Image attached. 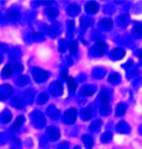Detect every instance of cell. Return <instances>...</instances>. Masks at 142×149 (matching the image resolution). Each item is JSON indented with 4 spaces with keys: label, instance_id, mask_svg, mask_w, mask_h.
Here are the masks:
<instances>
[{
    "label": "cell",
    "instance_id": "1",
    "mask_svg": "<svg viewBox=\"0 0 142 149\" xmlns=\"http://www.w3.org/2000/svg\"><path fill=\"white\" fill-rule=\"evenodd\" d=\"M107 49H108V47L104 42H97L91 48L90 53L94 57H101L107 52Z\"/></svg>",
    "mask_w": 142,
    "mask_h": 149
},
{
    "label": "cell",
    "instance_id": "2",
    "mask_svg": "<svg viewBox=\"0 0 142 149\" xmlns=\"http://www.w3.org/2000/svg\"><path fill=\"white\" fill-rule=\"evenodd\" d=\"M77 118V110L75 108H70L64 113L62 120L66 124H72L76 121Z\"/></svg>",
    "mask_w": 142,
    "mask_h": 149
},
{
    "label": "cell",
    "instance_id": "3",
    "mask_svg": "<svg viewBox=\"0 0 142 149\" xmlns=\"http://www.w3.org/2000/svg\"><path fill=\"white\" fill-rule=\"evenodd\" d=\"M32 73H33L34 80H35L36 82H44V81H46L48 79V77H49V72L40 69V68H34Z\"/></svg>",
    "mask_w": 142,
    "mask_h": 149
},
{
    "label": "cell",
    "instance_id": "4",
    "mask_svg": "<svg viewBox=\"0 0 142 149\" xmlns=\"http://www.w3.org/2000/svg\"><path fill=\"white\" fill-rule=\"evenodd\" d=\"M125 56V50L122 48H114L109 53V57L112 60H121Z\"/></svg>",
    "mask_w": 142,
    "mask_h": 149
},
{
    "label": "cell",
    "instance_id": "5",
    "mask_svg": "<svg viewBox=\"0 0 142 149\" xmlns=\"http://www.w3.org/2000/svg\"><path fill=\"white\" fill-rule=\"evenodd\" d=\"M12 88L10 85L5 84V85L0 86V100H5L12 94Z\"/></svg>",
    "mask_w": 142,
    "mask_h": 149
},
{
    "label": "cell",
    "instance_id": "6",
    "mask_svg": "<svg viewBox=\"0 0 142 149\" xmlns=\"http://www.w3.org/2000/svg\"><path fill=\"white\" fill-rule=\"evenodd\" d=\"M96 92V87L94 85H84L80 89L79 94L81 96H92Z\"/></svg>",
    "mask_w": 142,
    "mask_h": 149
},
{
    "label": "cell",
    "instance_id": "7",
    "mask_svg": "<svg viewBox=\"0 0 142 149\" xmlns=\"http://www.w3.org/2000/svg\"><path fill=\"white\" fill-rule=\"evenodd\" d=\"M116 131L121 134H129L130 133V126L125 121H120L116 125Z\"/></svg>",
    "mask_w": 142,
    "mask_h": 149
},
{
    "label": "cell",
    "instance_id": "8",
    "mask_svg": "<svg viewBox=\"0 0 142 149\" xmlns=\"http://www.w3.org/2000/svg\"><path fill=\"white\" fill-rule=\"evenodd\" d=\"M93 115V106L90 105V106L86 107V108L82 109V111L80 112V116H81V119L84 121L89 120Z\"/></svg>",
    "mask_w": 142,
    "mask_h": 149
},
{
    "label": "cell",
    "instance_id": "9",
    "mask_svg": "<svg viewBox=\"0 0 142 149\" xmlns=\"http://www.w3.org/2000/svg\"><path fill=\"white\" fill-rule=\"evenodd\" d=\"M46 132H47V135L49 136V138L52 139V140H58L59 137H60V131H59L56 127H53V126L48 127Z\"/></svg>",
    "mask_w": 142,
    "mask_h": 149
},
{
    "label": "cell",
    "instance_id": "10",
    "mask_svg": "<svg viewBox=\"0 0 142 149\" xmlns=\"http://www.w3.org/2000/svg\"><path fill=\"white\" fill-rule=\"evenodd\" d=\"M49 90H50V92H51L53 95L58 96V95L62 94L63 89H62V85H61L59 82H54V83H52L51 85H50Z\"/></svg>",
    "mask_w": 142,
    "mask_h": 149
},
{
    "label": "cell",
    "instance_id": "11",
    "mask_svg": "<svg viewBox=\"0 0 142 149\" xmlns=\"http://www.w3.org/2000/svg\"><path fill=\"white\" fill-rule=\"evenodd\" d=\"M6 16H7V19L10 21H17L20 18V12L15 8H10L6 13Z\"/></svg>",
    "mask_w": 142,
    "mask_h": 149
},
{
    "label": "cell",
    "instance_id": "12",
    "mask_svg": "<svg viewBox=\"0 0 142 149\" xmlns=\"http://www.w3.org/2000/svg\"><path fill=\"white\" fill-rule=\"evenodd\" d=\"M98 100H99L100 104H109L110 101V94L107 90L102 89V91L100 92L99 96H98Z\"/></svg>",
    "mask_w": 142,
    "mask_h": 149
},
{
    "label": "cell",
    "instance_id": "13",
    "mask_svg": "<svg viewBox=\"0 0 142 149\" xmlns=\"http://www.w3.org/2000/svg\"><path fill=\"white\" fill-rule=\"evenodd\" d=\"M85 10L87 13H89V14H95V13L99 10V5H98L95 1H90L86 4Z\"/></svg>",
    "mask_w": 142,
    "mask_h": 149
},
{
    "label": "cell",
    "instance_id": "14",
    "mask_svg": "<svg viewBox=\"0 0 142 149\" xmlns=\"http://www.w3.org/2000/svg\"><path fill=\"white\" fill-rule=\"evenodd\" d=\"M116 21H117L118 26L122 27V28L127 27L128 24L130 23V19H129V17H128V15L126 14H121L120 16H118Z\"/></svg>",
    "mask_w": 142,
    "mask_h": 149
},
{
    "label": "cell",
    "instance_id": "15",
    "mask_svg": "<svg viewBox=\"0 0 142 149\" xmlns=\"http://www.w3.org/2000/svg\"><path fill=\"white\" fill-rule=\"evenodd\" d=\"M92 75L95 79H102L106 75V69L103 67H95L92 71Z\"/></svg>",
    "mask_w": 142,
    "mask_h": 149
},
{
    "label": "cell",
    "instance_id": "16",
    "mask_svg": "<svg viewBox=\"0 0 142 149\" xmlns=\"http://www.w3.org/2000/svg\"><path fill=\"white\" fill-rule=\"evenodd\" d=\"M66 12H67L68 15L74 17V16H77L80 13V8L77 4H70L66 9Z\"/></svg>",
    "mask_w": 142,
    "mask_h": 149
},
{
    "label": "cell",
    "instance_id": "17",
    "mask_svg": "<svg viewBox=\"0 0 142 149\" xmlns=\"http://www.w3.org/2000/svg\"><path fill=\"white\" fill-rule=\"evenodd\" d=\"M99 26L102 27L104 30H111L112 27H113V22H112L111 19L109 18H103V19L100 20L99 22Z\"/></svg>",
    "mask_w": 142,
    "mask_h": 149
},
{
    "label": "cell",
    "instance_id": "18",
    "mask_svg": "<svg viewBox=\"0 0 142 149\" xmlns=\"http://www.w3.org/2000/svg\"><path fill=\"white\" fill-rule=\"evenodd\" d=\"M132 35L135 38H142V23L141 22H136L134 24V27L132 29Z\"/></svg>",
    "mask_w": 142,
    "mask_h": 149
},
{
    "label": "cell",
    "instance_id": "19",
    "mask_svg": "<svg viewBox=\"0 0 142 149\" xmlns=\"http://www.w3.org/2000/svg\"><path fill=\"white\" fill-rule=\"evenodd\" d=\"M46 113H47V115H49L50 117L53 118V119H56L57 117H59V115H60V111H59L54 105H50V106L48 107Z\"/></svg>",
    "mask_w": 142,
    "mask_h": 149
},
{
    "label": "cell",
    "instance_id": "20",
    "mask_svg": "<svg viewBox=\"0 0 142 149\" xmlns=\"http://www.w3.org/2000/svg\"><path fill=\"white\" fill-rule=\"evenodd\" d=\"M127 110V106L125 103H118L117 106H116V109H115V115L116 116H122L125 114V112H126Z\"/></svg>",
    "mask_w": 142,
    "mask_h": 149
},
{
    "label": "cell",
    "instance_id": "21",
    "mask_svg": "<svg viewBox=\"0 0 142 149\" xmlns=\"http://www.w3.org/2000/svg\"><path fill=\"white\" fill-rule=\"evenodd\" d=\"M121 81V75L118 72H113L108 76V82L112 84H119Z\"/></svg>",
    "mask_w": 142,
    "mask_h": 149
},
{
    "label": "cell",
    "instance_id": "22",
    "mask_svg": "<svg viewBox=\"0 0 142 149\" xmlns=\"http://www.w3.org/2000/svg\"><path fill=\"white\" fill-rule=\"evenodd\" d=\"M92 25H93V19L90 17H82L81 20H80V26L83 29L92 26Z\"/></svg>",
    "mask_w": 142,
    "mask_h": 149
},
{
    "label": "cell",
    "instance_id": "23",
    "mask_svg": "<svg viewBox=\"0 0 142 149\" xmlns=\"http://www.w3.org/2000/svg\"><path fill=\"white\" fill-rule=\"evenodd\" d=\"M82 141H83L84 145H85V147L87 149H91L93 147L94 142H93V139L91 138L89 135H84V136H82Z\"/></svg>",
    "mask_w": 142,
    "mask_h": 149
},
{
    "label": "cell",
    "instance_id": "24",
    "mask_svg": "<svg viewBox=\"0 0 142 149\" xmlns=\"http://www.w3.org/2000/svg\"><path fill=\"white\" fill-rule=\"evenodd\" d=\"M11 105H12L13 107H15V108H18V109L23 108V107H24V101L19 97H14L12 99V101H11Z\"/></svg>",
    "mask_w": 142,
    "mask_h": 149
},
{
    "label": "cell",
    "instance_id": "25",
    "mask_svg": "<svg viewBox=\"0 0 142 149\" xmlns=\"http://www.w3.org/2000/svg\"><path fill=\"white\" fill-rule=\"evenodd\" d=\"M99 111H100V113H101V115H103V116L109 115V114L111 113L110 104H100Z\"/></svg>",
    "mask_w": 142,
    "mask_h": 149
},
{
    "label": "cell",
    "instance_id": "26",
    "mask_svg": "<svg viewBox=\"0 0 142 149\" xmlns=\"http://www.w3.org/2000/svg\"><path fill=\"white\" fill-rule=\"evenodd\" d=\"M45 13H46V15L50 19H54V18L57 17V15H58V10L54 7H49L45 10Z\"/></svg>",
    "mask_w": 142,
    "mask_h": 149
},
{
    "label": "cell",
    "instance_id": "27",
    "mask_svg": "<svg viewBox=\"0 0 142 149\" xmlns=\"http://www.w3.org/2000/svg\"><path fill=\"white\" fill-rule=\"evenodd\" d=\"M112 138H113V135L110 131H105L104 133H102L101 135V141L102 143H109Z\"/></svg>",
    "mask_w": 142,
    "mask_h": 149
},
{
    "label": "cell",
    "instance_id": "28",
    "mask_svg": "<svg viewBox=\"0 0 142 149\" xmlns=\"http://www.w3.org/2000/svg\"><path fill=\"white\" fill-rule=\"evenodd\" d=\"M73 32H74V21H73V20H68V22H67V36H68V38H72Z\"/></svg>",
    "mask_w": 142,
    "mask_h": 149
},
{
    "label": "cell",
    "instance_id": "29",
    "mask_svg": "<svg viewBox=\"0 0 142 149\" xmlns=\"http://www.w3.org/2000/svg\"><path fill=\"white\" fill-rule=\"evenodd\" d=\"M11 117H12V114L10 113V111L7 109H5L3 112H2V121L4 123H7L11 120Z\"/></svg>",
    "mask_w": 142,
    "mask_h": 149
},
{
    "label": "cell",
    "instance_id": "30",
    "mask_svg": "<svg viewBox=\"0 0 142 149\" xmlns=\"http://www.w3.org/2000/svg\"><path fill=\"white\" fill-rule=\"evenodd\" d=\"M101 125H102V121L101 120H95L90 124L89 129H90L91 131H96V130H98L100 127H101Z\"/></svg>",
    "mask_w": 142,
    "mask_h": 149
},
{
    "label": "cell",
    "instance_id": "31",
    "mask_svg": "<svg viewBox=\"0 0 142 149\" xmlns=\"http://www.w3.org/2000/svg\"><path fill=\"white\" fill-rule=\"evenodd\" d=\"M103 11H104L105 14H113L114 11H115V6L112 5V4H110V3H108L104 6Z\"/></svg>",
    "mask_w": 142,
    "mask_h": 149
},
{
    "label": "cell",
    "instance_id": "32",
    "mask_svg": "<svg viewBox=\"0 0 142 149\" xmlns=\"http://www.w3.org/2000/svg\"><path fill=\"white\" fill-rule=\"evenodd\" d=\"M12 74V67H11V64H7V65L4 67L3 71H2V75L4 77H9Z\"/></svg>",
    "mask_w": 142,
    "mask_h": 149
},
{
    "label": "cell",
    "instance_id": "33",
    "mask_svg": "<svg viewBox=\"0 0 142 149\" xmlns=\"http://www.w3.org/2000/svg\"><path fill=\"white\" fill-rule=\"evenodd\" d=\"M47 100H48V95L45 92L40 93V94L38 95V97H37V103H38V104H44Z\"/></svg>",
    "mask_w": 142,
    "mask_h": 149
},
{
    "label": "cell",
    "instance_id": "34",
    "mask_svg": "<svg viewBox=\"0 0 142 149\" xmlns=\"http://www.w3.org/2000/svg\"><path fill=\"white\" fill-rule=\"evenodd\" d=\"M67 82H68V88H69L71 91H74L77 87V84H76V82H75V80L73 79V77H70V76L68 77Z\"/></svg>",
    "mask_w": 142,
    "mask_h": 149
},
{
    "label": "cell",
    "instance_id": "35",
    "mask_svg": "<svg viewBox=\"0 0 142 149\" xmlns=\"http://www.w3.org/2000/svg\"><path fill=\"white\" fill-rule=\"evenodd\" d=\"M16 82L18 83V85H21V86H23L25 85V84H27L29 82V77H27V76H19L18 77V79L16 80Z\"/></svg>",
    "mask_w": 142,
    "mask_h": 149
},
{
    "label": "cell",
    "instance_id": "36",
    "mask_svg": "<svg viewBox=\"0 0 142 149\" xmlns=\"http://www.w3.org/2000/svg\"><path fill=\"white\" fill-rule=\"evenodd\" d=\"M33 98H34V92L32 90H27L25 92V100H26V102L32 103Z\"/></svg>",
    "mask_w": 142,
    "mask_h": 149
},
{
    "label": "cell",
    "instance_id": "37",
    "mask_svg": "<svg viewBox=\"0 0 142 149\" xmlns=\"http://www.w3.org/2000/svg\"><path fill=\"white\" fill-rule=\"evenodd\" d=\"M24 121V116H18L17 119H16V121L14 122V124H13L12 128L13 129H17V128H19L20 126H21V124L23 123Z\"/></svg>",
    "mask_w": 142,
    "mask_h": 149
},
{
    "label": "cell",
    "instance_id": "38",
    "mask_svg": "<svg viewBox=\"0 0 142 149\" xmlns=\"http://www.w3.org/2000/svg\"><path fill=\"white\" fill-rule=\"evenodd\" d=\"M138 73H139V69L137 67H134V68L130 67L129 69H128V76L129 77L136 76V75H138Z\"/></svg>",
    "mask_w": 142,
    "mask_h": 149
},
{
    "label": "cell",
    "instance_id": "39",
    "mask_svg": "<svg viewBox=\"0 0 142 149\" xmlns=\"http://www.w3.org/2000/svg\"><path fill=\"white\" fill-rule=\"evenodd\" d=\"M69 49L71 54H74L77 51V42L76 41H71L69 43Z\"/></svg>",
    "mask_w": 142,
    "mask_h": 149
},
{
    "label": "cell",
    "instance_id": "40",
    "mask_svg": "<svg viewBox=\"0 0 142 149\" xmlns=\"http://www.w3.org/2000/svg\"><path fill=\"white\" fill-rule=\"evenodd\" d=\"M14 69L17 73H21L22 71H23V66H22L20 63H16L14 65Z\"/></svg>",
    "mask_w": 142,
    "mask_h": 149
},
{
    "label": "cell",
    "instance_id": "41",
    "mask_svg": "<svg viewBox=\"0 0 142 149\" xmlns=\"http://www.w3.org/2000/svg\"><path fill=\"white\" fill-rule=\"evenodd\" d=\"M66 49V43L64 40H61L60 42H59V50H60L61 52H64Z\"/></svg>",
    "mask_w": 142,
    "mask_h": 149
},
{
    "label": "cell",
    "instance_id": "42",
    "mask_svg": "<svg viewBox=\"0 0 142 149\" xmlns=\"http://www.w3.org/2000/svg\"><path fill=\"white\" fill-rule=\"evenodd\" d=\"M133 84H134L135 88H137V87L141 86V84H142V77H138V78H137V80H135V81H134Z\"/></svg>",
    "mask_w": 142,
    "mask_h": 149
},
{
    "label": "cell",
    "instance_id": "43",
    "mask_svg": "<svg viewBox=\"0 0 142 149\" xmlns=\"http://www.w3.org/2000/svg\"><path fill=\"white\" fill-rule=\"evenodd\" d=\"M68 148H69V143L68 142H63L58 147V149H68Z\"/></svg>",
    "mask_w": 142,
    "mask_h": 149
},
{
    "label": "cell",
    "instance_id": "44",
    "mask_svg": "<svg viewBox=\"0 0 142 149\" xmlns=\"http://www.w3.org/2000/svg\"><path fill=\"white\" fill-rule=\"evenodd\" d=\"M33 37H34V39H35V40H42V39H43L42 35H41L40 33H35V34H33Z\"/></svg>",
    "mask_w": 142,
    "mask_h": 149
},
{
    "label": "cell",
    "instance_id": "45",
    "mask_svg": "<svg viewBox=\"0 0 142 149\" xmlns=\"http://www.w3.org/2000/svg\"><path fill=\"white\" fill-rule=\"evenodd\" d=\"M66 77H67V70L64 69V70L62 71V74H61V79H62V80H65V79H66Z\"/></svg>",
    "mask_w": 142,
    "mask_h": 149
},
{
    "label": "cell",
    "instance_id": "46",
    "mask_svg": "<svg viewBox=\"0 0 142 149\" xmlns=\"http://www.w3.org/2000/svg\"><path fill=\"white\" fill-rule=\"evenodd\" d=\"M135 55H136V56H138L139 58H140L141 60H142V49H140V50H137V51L135 52Z\"/></svg>",
    "mask_w": 142,
    "mask_h": 149
},
{
    "label": "cell",
    "instance_id": "47",
    "mask_svg": "<svg viewBox=\"0 0 142 149\" xmlns=\"http://www.w3.org/2000/svg\"><path fill=\"white\" fill-rule=\"evenodd\" d=\"M41 3H43V4H52V3H53V1H43V2H41Z\"/></svg>",
    "mask_w": 142,
    "mask_h": 149
},
{
    "label": "cell",
    "instance_id": "48",
    "mask_svg": "<svg viewBox=\"0 0 142 149\" xmlns=\"http://www.w3.org/2000/svg\"><path fill=\"white\" fill-rule=\"evenodd\" d=\"M139 133L142 135V125L140 126V127H139Z\"/></svg>",
    "mask_w": 142,
    "mask_h": 149
},
{
    "label": "cell",
    "instance_id": "49",
    "mask_svg": "<svg viewBox=\"0 0 142 149\" xmlns=\"http://www.w3.org/2000/svg\"><path fill=\"white\" fill-rule=\"evenodd\" d=\"M1 61H2V55L0 54V63H1Z\"/></svg>",
    "mask_w": 142,
    "mask_h": 149
},
{
    "label": "cell",
    "instance_id": "50",
    "mask_svg": "<svg viewBox=\"0 0 142 149\" xmlns=\"http://www.w3.org/2000/svg\"><path fill=\"white\" fill-rule=\"evenodd\" d=\"M74 149H81V148H80L79 146H76V147H74Z\"/></svg>",
    "mask_w": 142,
    "mask_h": 149
},
{
    "label": "cell",
    "instance_id": "51",
    "mask_svg": "<svg viewBox=\"0 0 142 149\" xmlns=\"http://www.w3.org/2000/svg\"><path fill=\"white\" fill-rule=\"evenodd\" d=\"M0 17H1V13H0Z\"/></svg>",
    "mask_w": 142,
    "mask_h": 149
}]
</instances>
